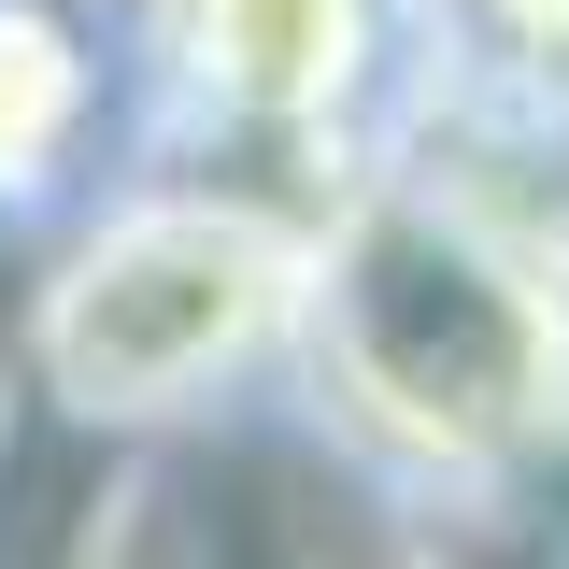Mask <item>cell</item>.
<instances>
[{
	"label": "cell",
	"instance_id": "obj_1",
	"mask_svg": "<svg viewBox=\"0 0 569 569\" xmlns=\"http://www.w3.org/2000/svg\"><path fill=\"white\" fill-rule=\"evenodd\" d=\"M284 413L370 485L456 498L569 427V142L556 100L427 71L399 142L313 213Z\"/></svg>",
	"mask_w": 569,
	"mask_h": 569
},
{
	"label": "cell",
	"instance_id": "obj_2",
	"mask_svg": "<svg viewBox=\"0 0 569 569\" xmlns=\"http://www.w3.org/2000/svg\"><path fill=\"white\" fill-rule=\"evenodd\" d=\"M299 257H313V213L200 171H129L43 242L14 399L100 456L257 413L284 399V356H299Z\"/></svg>",
	"mask_w": 569,
	"mask_h": 569
},
{
	"label": "cell",
	"instance_id": "obj_3",
	"mask_svg": "<svg viewBox=\"0 0 569 569\" xmlns=\"http://www.w3.org/2000/svg\"><path fill=\"white\" fill-rule=\"evenodd\" d=\"M142 171L328 213L427 100V0H129Z\"/></svg>",
	"mask_w": 569,
	"mask_h": 569
},
{
	"label": "cell",
	"instance_id": "obj_4",
	"mask_svg": "<svg viewBox=\"0 0 569 569\" xmlns=\"http://www.w3.org/2000/svg\"><path fill=\"white\" fill-rule=\"evenodd\" d=\"M71 569H413V527L342 441L257 399V413L114 456Z\"/></svg>",
	"mask_w": 569,
	"mask_h": 569
},
{
	"label": "cell",
	"instance_id": "obj_5",
	"mask_svg": "<svg viewBox=\"0 0 569 569\" xmlns=\"http://www.w3.org/2000/svg\"><path fill=\"white\" fill-rule=\"evenodd\" d=\"M413 569H569V427L456 498H413Z\"/></svg>",
	"mask_w": 569,
	"mask_h": 569
},
{
	"label": "cell",
	"instance_id": "obj_6",
	"mask_svg": "<svg viewBox=\"0 0 569 569\" xmlns=\"http://www.w3.org/2000/svg\"><path fill=\"white\" fill-rule=\"evenodd\" d=\"M427 71L569 100V0H427Z\"/></svg>",
	"mask_w": 569,
	"mask_h": 569
},
{
	"label": "cell",
	"instance_id": "obj_7",
	"mask_svg": "<svg viewBox=\"0 0 569 569\" xmlns=\"http://www.w3.org/2000/svg\"><path fill=\"white\" fill-rule=\"evenodd\" d=\"M556 142H569V100H556Z\"/></svg>",
	"mask_w": 569,
	"mask_h": 569
},
{
	"label": "cell",
	"instance_id": "obj_8",
	"mask_svg": "<svg viewBox=\"0 0 569 569\" xmlns=\"http://www.w3.org/2000/svg\"><path fill=\"white\" fill-rule=\"evenodd\" d=\"M0 427H14V413H0Z\"/></svg>",
	"mask_w": 569,
	"mask_h": 569
}]
</instances>
